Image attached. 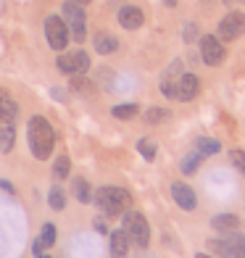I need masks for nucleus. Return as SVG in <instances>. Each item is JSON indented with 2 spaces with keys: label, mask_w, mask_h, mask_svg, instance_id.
Instances as JSON below:
<instances>
[{
  "label": "nucleus",
  "mask_w": 245,
  "mask_h": 258,
  "mask_svg": "<svg viewBox=\"0 0 245 258\" xmlns=\"http://www.w3.org/2000/svg\"><path fill=\"white\" fill-rule=\"evenodd\" d=\"M27 140H29V150L37 161H45L53 153V145H55V132L50 121L45 116H32L29 124H27Z\"/></svg>",
  "instance_id": "1"
},
{
  "label": "nucleus",
  "mask_w": 245,
  "mask_h": 258,
  "mask_svg": "<svg viewBox=\"0 0 245 258\" xmlns=\"http://www.w3.org/2000/svg\"><path fill=\"white\" fill-rule=\"evenodd\" d=\"M16 111L19 105L16 100L8 95L6 90H0V148L11 150L14 148V140H16Z\"/></svg>",
  "instance_id": "2"
},
{
  "label": "nucleus",
  "mask_w": 245,
  "mask_h": 258,
  "mask_svg": "<svg viewBox=\"0 0 245 258\" xmlns=\"http://www.w3.org/2000/svg\"><path fill=\"white\" fill-rule=\"evenodd\" d=\"M95 206L100 211H106L108 216L113 214H121V211H127L132 206V198L127 190H121V187H113V184H106L100 187V190L95 192Z\"/></svg>",
  "instance_id": "3"
},
{
  "label": "nucleus",
  "mask_w": 245,
  "mask_h": 258,
  "mask_svg": "<svg viewBox=\"0 0 245 258\" xmlns=\"http://www.w3.org/2000/svg\"><path fill=\"white\" fill-rule=\"evenodd\" d=\"M206 248L219 258H245V234L229 232V234H224V237L208 240Z\"/></svg>",
  "instance_id": "4"
},
{
  "label": "nucleus",
  "mask_w": 245,
  "mask_h": 258,
  "mask_svg": "<svg viewBox=\"0 0 245 258\" xmlns=\"http://www.w3.org/2000/svg\"><path fill=\"white\" fill-rule=\"evenodd\" d=\"M61 19H64V24L69 27L72 40H74V42H85V37H87V16H85V8H82L79 3L66 0L64 8H61Z\"/></svg>",
  "instance_id": "5"
},
{
  "label": "nucleus",
  "mask_w": 245,
  "mask_h": 258,
  "mask_svg": "<svg viewBox=\"0 0 245 258\" xmlns=\"http://www.w3.org/2000/svg\"><path fill=\"white\" fill-rule=\"evenodd\" d=\"M121 227H124V232L130 234V240L137 245V248H148V242H150V227H148V219L140 214V211H130V208H127Z\"/></svg>",
  "instance_id": "6"
},
{
  "label": "nucleus",
  "mask_w": 245,
  "mask_h": 258,
  "mask_svg": "<svg viewBox=\"0 0 245 258\" xmlns=\"http://www.w3.org/2000/svg\"><path fill=\"white\" fill-rule=\"evenodd\" d=\"M45 37H48V45L53 50H66L72 34H69V27L64 24L61 16H48L45 19Z\"/></svg>",
  "instance_id": "7"
},
{
  "label": "nucleus",
  "mask_w": 245,
  "mask_h": 258,
  "mask_svg": "<svg viewBox=\"0 0 245 258\" xmlns=\"http://www.w3.org/2000/svg\"><path fill=\"white\" fill-rule=\"evenodd\" d=\"M58 66V72H64V74H87V69H90V55L85 50H72V53H64L61 58L55 61Z\"/></svg>",
  "instance_id": "8"
},
{
  "label": "nucleus",
  "mask_w": 245,
  "mask_h": 258,
  "mask_svg": "<svg viewBox=\"0 0 245 258\" xmlns=\"http://www.w3.org/2000/svg\"><path fill=\"white\" fill-rule=\"evenodd\" d=\"M245 34V14L242 11H229V14L221 19V24H219V40H237Z\"/></svg>",
  "instance_id": "9"
},
{
  "label": "nucleus",
  "mask_w": 245,
  "mask_h": 258,
  "mask_svg": "<svg viewBox=\"0 0 245 258\" xmlns=\"http://www.w3.org/2000/svg\"><path fill=\"white\" fill-rule=\"evenodd\" d=\"M201 58L206 66H221L227 58V50L224 45H221L219 37H211V34H206V37H201Z\"/></svg>",
  "instance_id": "10"
},
{
  "label": "nucleus",
  "mask_w": 245,
  "mask_h": 258,
  "mask_svg": "<svg viewBox=\"0 0 245 258\" xmlns=\"http://www.w3.org/2000/svg\"><path fill=\"white\" fill-rule=\"evenodd\" d=\"M171 198L182 211H195L198 208V195L193 192V187L185 184V182H171Z\"/></svg>",
  "instance_id": "11"
},
{
  "label": "nucleus",
  "mask_w": 245,
  "mask_h": 258,
  "mask_svg": "<svg viewBox=\"0 0 245 258\" xmlns=\"http://www.w3.org/2000/svg\"><path fill=\"white\" fill-rule=\"evenodd\" d=\"M198 92H201V79L195 74H179L177 77V100L190 103L198 98Z\"/></svg>",
  "instance_id": "12"
},
{
  "label": "nucleus",
  "mask_w": 245,
  "mask_h": 258,
  "mask_svg": "<svg viewBox=\"0 0 245 258\" xmlns=\"http://www.w3.org/2000/svg\"><path fill=\"white\" fill-rule=\"evenodd\" d=\"M116 19H119V24L124 29H140L143 27V21H145V14H143V8H137V6H121L119 8V14H116Z\"/></svg>",
  "instance_id": "13"
},
{
  "label": "nucleus",
  "mask_w": 245,
  "mask_h": 258,
  "mask_svg": "<svg viewBox=\"0 0 245 258\" xmlns=\"http://www.w3.org/2000/svg\"><path fill=\"white\" fill-rule=\"evenodd\" d=\"M130 234H127L124 229H116L111 232V258H127V253H130Z\"/></svg>",
  "instance_id": "14"
},
{
  "label": "nucleus",
  "mask_w": 245,
  "mask_h": 258,
  "mask_svg": "<svg viewBox=\"0 0 245 258\" xmlns=\"http://www.w3.org/2000/svg\"><path fill=\"white\" fill-rule=\"evenodd\" d=\"M211 227L216 232H224V234L240 232V216H235V214H219V216L211 219Z\"/></svg>",
  "instance_id": "15"
},
{
  "label": "nucleus",
  "mask_w": 245,
  "mask_h": 258,
  "mask_svg": "<svg viewBox=\"0 0 245 258\" xmlns=\"http://www.w3.org/2000/svg\"><path fill=\"white\" fill-rule=\"evenodd\" d=\"M95 50L100 55H111V53L119 50V40H116L113 34H108V32H98L95 34Z\"/></svg>",
  "instance_id": "16"
},
{
  "label": "nucleus",
  "mask_w": 245,
  "mask_h": 258,
  "mask_svg": "<svg viewBox=\"0 0 245 258\" xmlns=\"http://www.w3.org/2000/svg\"><path fill=\"white\" fill-rule=\"evenodd\" d=\"M221 150V143L216 137H198L195 140V153H201V156H214Z\"/></svg>",
  "instance_id": "17"
},
{
  "label": "nucleus",
  "mask_w": 245,
  "mask_h": 258,
  "mask_svg": "<svg viewBox=\"0 0 245 258\" xmlns=\"http://www.w3.org/2000/svg\"><path fill=\"white\" fill-rule=\"evenodd\" d=\"M48 203H50L53 211H64V208H66V192H64V187H61V184H53V187H50Z\"/></svg>",
  "instance_id": "18"
},
{
  "label": "nucleus",
  "mask_w": 245,
  "mask_h": 258,
  "mask_svg": "<svg viewBox=\"0 0 245 258\" xmlns=\"http://www.w3.org/2000/svg\"><path fill=\"white\" fill-rule=\"evenodd\" d=\"M143 119H145L148 124H163V121L171 119V111H169V108H148V111L143 113Z\"/></svg>",
  "instance_id": "19"
},
{
  "label": "nucleus",
  "mask_w": 245,
  "mask_h": 258,
  "mask_svg": "<svg viewBox=\"0 0 245 258\" xmlns=\"http://www.w3.org/2000/svg\"><path fill=\"white\" fill-rule=\"evenodd\" d=\"M69 171H72V161H69V156H58L55 163H53V177L61 182L69 177Z\"/></svg>",
  "instance_id": "20"
},
{
  "label": "nucleus",
  "mask_w": 245,
  "mask_h": 258,
  "mask_svg": "<svg viewBox=\"0 0 245 258\" xmlns=\"http://www.w3.org/2000/svg\"><path fill=\"white\" fill-rule=\"evenodd\" d=\"M111 113L116 116V119H135V116L140 113L137 103H124V105H113Z\"/></svg>",
  "instance_id": "21"
},
{
  "label": "nucleus",
  "mask_w": 245,
  "mask_h": 258,
  "mask_svg": "<svg viewBox=\"0 0 245 258\" xmlns=\"http://www.w3.org/2000/svg\"><path fill=\"white\" fill-rule=\"evenodd\" d=\"M201 161H203V156H201V153L185 156V158H182V163H179L182 174H195V171H198V166H201Z\"/></svg>",
  "instance_id": "22"
},
{
  "label": "nucleus",
  "mask_w": 245,
  "mask_h": 258,
  "mask_svg": "<svg viewBox=\"0 0 245 258\" xmlns=\"http://www.w3.org/2000/svg\"><path fill=\"white\" fill-rule=\"evenodd\" d=\"M74 198L79 203H87L90 198H92V192H90V182H85V179H74Z\"/></svg>",
  "instance_id": "23"
},
{
  "label": "nucleus",
  "mask_w": 245,
  "mask_h": 258,
  "mask_svg": "<svg viewBox=\"0 0 245 258\" xmlns=\"http://www.w3.org/2000/svg\"><path fill=\"white\" fill-rule=\"evenodd\" d=\"M137 150H140V156L148 158V161H153V158H156V143H153V140H148V137L137 140Z\"/></svg>",
  "instance_id": "24"
},
{
  "label": "nucleus",
  "mask_w": 245,
  "mask_h": 258,
  "mask_svg": "<svg viewBox=\"0 0 245 258\" xmlns=\"http://www.w3.org/2000/svg\"><path fill=\"white\" fill-rule=\"evenodd\" d=\"M37 240H40V245H42V248L48 250L50 245L55 242V224H50V221H48V224L42 227V232H40V237H37Z\"/></svg>",
  "instance_id": "25"
},
{
  "label": "nucleus",
  "mask_w": 245,
  "mask_h": 258,
  "mask_svg": "<svg viewBox=\"0 0 245 258\" xmlns=\"http://www.w3.org/2000/svg\"><path fill=\"white\" fill-rule=\"evenodd\" d=\"M161 95L169 98V100H177V79H171V77L163 79L161 82Z\"/></svg>",
  "instance_id": "26"
},
{
  "label": "nucleus",
  "mask_w": 245,
  "mask_h": 258,
  "mask_svg": "<svg viewBox=\"0 0 245 258\" xmlns=\"http://www.w3.org/2000/svg\"><path fill=\"white\" fill-rule=\"evenodd\" d=\"M229 161H232V166H235L242 177H245V150H232L229 153Z\"/></svg>",
  "instance_id": "27"
},
{
  "label": "nucleus",
  "mask_w": 245,
  "mask_h": 258,
  "mask_svg": "<svg viewBox=\"0 0 245 258\" xmlns=\"http://www.w3.org/2000/svg\"><path fill=\"white\" fill-rule=\"evenodd\" d=\"M72 87H74L77 92H87V95L92 92V85H90L87 79H82V74H77V79H72Z\"/></svg>",
  "instance_id": "28"
},
{
  "label": "nucleus",
  "mask_w": 245,
  "mask_h": 258,
  "mask_svg": "<svg viewBox=\"0 0 245 258\" xmlns=\"http://www.w3.org/2000/svg\"><path fill=\"white\" fill-rule=\"evenodd\" d=\"M195 40H198V27L185 24V42H195Z\"/></svg>",
  "instance_id": "29"
},
{
  "label": "nucleus",
  "mask_w": 245,
  "mask_h": 258,
  "mask_svg": "<svg viewBox=\"0 0 245 258\" xmlns=\"http://www.w3.org/2000/svg\"><path fill=\"white\" fill-rule=\"evenodd\" d=\"M95 229H98L100 234H106V232H108V224H106L103 219H95Z\"/></svg>",
  "instance_id": "30"
},
{
  "label": "nucleus",
  "mask_w": 245,
  "mask_h": 258,
  "mask_svg": "<svg viewBox=\"0 0 245 258\" xmlns=\"http://www.w3.org/2000/svg\"><path fill=\"white\" fill-rule=\"evenodd\" d=\"M0 187H3L6 192H14V184H11L8 179H0Z\"/></svg>",
  "instance_id": "31"
},
{
  "label": "nucleus",
  "mask_w": 245,
  "mask_h": 258,
  "mask_svg": "<svg viewBox=\"0 0 245 258\" xmlns=\"http://www.w3.org/2000/svg\"><path fill=\"white\" fill-rule=\"evenodd\" d=\"M161 3H163V6H169V8H174V6H177V0H161Z\"/></svg>",
  "instance_id": "32"
},
{
  "label": "nucleus",
  "mask_w": 245,
  "mask_h": 258,
  "mask_svg": "<svg viewBox=\"0 0 245 258\" xmlns=\"http://www.w3.org/2000/svg\"><path fill=\"white\" fill-rule=\"evenodd\" d=\"M72 3H79V6H87L90 0H72Z\"/></svg>",
  "instance_id": "33"
},
{
  "label": "nucleus",
  "mask_w": 245,
  "mask_h": 258,
  "mask_svg": "<svg viewBox=\"0 0 245 258\" xmlns=\"http://www.w3.org/2000/svg\"><path fill=\"white\" fill-rule=\"evenodd\" d=\"M195 258H211V255H208V253H198Z\"/></svg>",
  "instance_id": "34"
},
{
  "label": "nucleus",
  "mask_w": 245,
  "mask_h": 258,
  "mask_svg": "<svg viewBox=\"0 0 245 258\" xmlns=\"http://www.w3.org/2000/svg\"><path fill=\"white\" fill-rule=\"evenodd\" d=\"M224 3H235V0H224ZM237 3H245V0H237Z\"/></svg>",
  "instance_id": "35"
},
{
  "label": "nucleus",
  "mask_w": 245,
  "mask_h": 258,
  "mask_svg": "<svg viewBox=\"0 0 245 258\" xmlns=\"http://www.w3.org/2000/svg\"><path fill=\"white\" fill-rule=\"evenodd\" d=\"M37 258H50V255H45V253H42V255H37Z\"/></svg>",
  "instance_id": "36"
}]
</instances>
